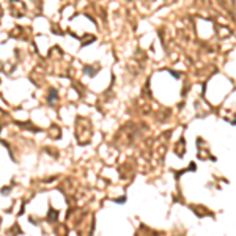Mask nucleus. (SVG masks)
Masks as SVG:
<instances>
[]
</instances>
